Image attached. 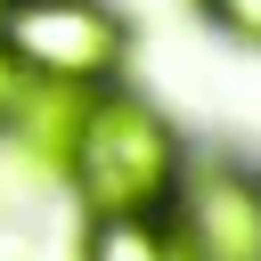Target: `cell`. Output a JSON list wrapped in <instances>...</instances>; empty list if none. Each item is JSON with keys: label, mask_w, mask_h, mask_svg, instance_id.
<instances>
[{"label": "cell", "mask_w": 261, "mask_h": 261, "mask_svg": "<svg viewBox=\"0 0 261 261\" xmlns=\"http://www.w3.org/2000/svg\"><path fill=\"white\" fill-rule=\"evenodd\" d=\"M188 179V147L163 106H147L122 82H98L82 106V139L65 163V188L90 220H130V212H171Z\"/></svg>", "instance_id": "6da1fadb"}, {"label": "cell", "mask_w": 261, "mask_h": 261, "mask_svg": "<svg viewBox=\"0 0 261 261\" xmlns=\"http://www.w3.org/2000/svg\"><path fill=\"white\" fill-rule=\"evenodd\" d=\"M0 49L16 57L24 82H122L130 57V24L106 0H8L0 16Z\"/></svg>", "instance_id": "7a4b0ae2"}, {"label": "cell", "mask_w": 261, "mask_h": 261, "mask_svg": "<svg viewBox=\"0 0 261 261\" xmlns=\"http://www.w3.org/2000/svg\"><path fill=\"white\" fill-rule=\"evenodd\" d=\"M171 228L188 261H261V163H237V155L188 163L171 196Z\"/></svg>", "instance_id": "3957f363"}, {"label": "cell", "mask_w": 261, "mask_h": 261, "mask_svg": "<svg viewBox=\"0 0 261 261\" xmlns=\"http://www.w3.org/2000/svg\"><path fill=\"white\" fill-rule=\"evenodd\" d=\"M82 106H90V90L82 82H24L16 90V114H8V147H16V163L24 171H41V179H65V163H73V139H82Z\"/></svg>", "instance_id": "277c9868"}, {"label": "cell", "mask_w": 261, "mask_h": 261, "mask_svg": "<svg viewBox=\"0 0 261 261\" xmlns=\"http://www.w3.org/2000/svg\"><path fill=\"white\" fill-rule=\"evenodd\" d=\"M82 261H188V245H179L171 212H130V220H90Z\"/></svg>", "instance_id": "5b68a950"}, {"label": "cell", "mask_w": 261, "mask_h": 261, "mask_svg": "<svg viewBox=\"0 0 261 261\" xmlns=\"http://www.w3.org/2000/svg\"><path fill=\"white\" fill-rule=\"evenodd\" d=\"M196 8H204L220 33H237V41H253V49H261V0H196Z\"/></svg>", "instance_id": "8992f818"}, {"label": "cell", "mask_w": 261, "mask_h": 261, "mask_svg": "<svg viewBox=\"0 0 261 261\" xmlns=\"http://www.w3.org/2000/svg\"><path fill=\"white\" fill-rule=\"evenodd\" d=\"M16 90H24V73H16V57L0 49V130H8V114H16Z\"/></svg>", "instance_id": "52a82bcc"}, {"label": "cell", "mask_w": 261, "mask_h": 261, "mask_svg": "<svg viewBox=\"0 0 261 261\" xmlns=\"http://www.w3.org/2000/svg\"><path fill=\"white\" fill-rule=\"evenodd\" d=\"M0 16H8V0H0Z\"/></svg>", "instance_id": "ba28073f"}]
</instances>
